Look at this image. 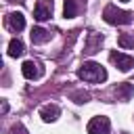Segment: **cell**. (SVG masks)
<instances>
[{"instance_id":"6","label":"cell","mask_w":134,"mask_h":134,"mask_svg":"<svg viewBox=\"0 0 134 134\" xmlns=\"http://www.w3.org/2000/svg\"><path fill=\"white\" fill-rule=\"evenodd\" d=\"M21 71H23V75H25L27 80H38V77H42V73H44V69H42L38 63H34V61H25L23 67H21Z\"/></svg>"},{"instance_id":"15","label":"cell","mask_w":134,"mask_h":134,"mask_svg":"<svg viewBox=\"0 0 134 134\" xmlns=\"http://www.w3.org/2000/svg\"><path fill=\"white\" fill-rule=\"evenodd\" d=\"M73 98H77L75 103H86V100H88V94H86V92H75Z\"/></svg>"},{"instance_id":"14","label":"cell","mask_w":134,"mask_h":134,"mask_svg":"<svg viewBox=\"0 0 134 134\" xmlns=\"http://www.w3.org/2000/svg\"><path fill=\"white\" fill-rule=\"evenodd\" d=\"M117 42H119V46H124V48H132V46H134V36H128V34H121Z\"/></svg>"},{"instance_id":"7","label":"cell","mask_w":134,"mask_h":134,"mask_svg":"<svg viewBox=\"0 0 134 134\" xmlns=\"http://www.w3.org/2000/svg\"><path fill=\"white\" fill-rule=\"evenodd\" d=\"M6 27L10 31H21L25 27V17L21 13H8L6 15Z\"/></svg>"},{"instance_id":"17","label":"cell","mask_w":134,"mask_h":134,"mask_svg":"<svg viewBox=\"0 0 134 134\" xmlns=\"http://www.w3.org/2000/svg\"><path fill=\"white\" fill-rule=\"evenodd\" d=\"M8 2H25V0H8Z\"/></svg>"},{"instance_id":"10","label":"cell","mask_w":134,"mask_h":134,"mask_svg":"<svg viewBox=\"0 0 134 134\" xmlns=\"http://www.w3.org/2000/svg\"><path fill=\"white\" fill-rule=\"evenodd\" d=\"M59 107L57 105H46V107H42L40 109V115H42V119L44 121H54L57 117H59Z\"/></svg>"},{"instance_id":"9","label":"cell","mask_w":134,"mask_h":134,"mask_svg":"<svg viewBox=\"0 0 134 134\" xmlns=\"http://www.w3.org/2000/svg\"><path fill=\"white\" fill-rule=\"evenodd\" d=\"M50 40V31L44 29V27H34L31 29V42L34 44H44Z\"/></svg>"},{"instance_id":"3","label":"cell","mask_w":134,"mask_h":134,"mask_svg":"<svg viewBox=\"0 0 134 134\" xmlns=\"http://www.w3.org/2000/svg\"><path fill=\"white\" fill-rule=\"evenodd\" d=\"M111 130V124L107 117H92L90 124H88V134H109Z\"/></svg>"},{"instance_id":"16","label":"cell","mask_w":134,"mask_h":134,"mask_svg":"<svg viewBox=\"0 0 134 134\" xmlns=\"http://www.w3.org/2000/svg\"><path fill=\"white\" fill-rule=\"evenodd\" d=\"M10 134H27V130L23 126H13L10 128Z\"/></svg>"},{"instance_id":"4","label":"cell","mask_w":134,"mask_h":134,"mask_svg":"<svg viewBox=\"0 0 134 134\" xmlns=\"http://www.w3.org/2000/svg\"><path fill=\"white\" fill-rule=\"evenodd\" d=\"M50 15H52V0H38V4L34 8V17L38 21H46V19H50Z\"/></svg>"},{"instance_id":"18","label":"cell","mask_w":134,"mask_h":134,"mask_svg":"<svg viewBox=\"0 0 134 134\" xmlns=\"http://www.w3.org/2000/svg\"><path fill=\"white\" fill-rule=\"evenodd\" d=\"M121 2H128V0H121Z\"/></svg>"},{"instance_id":"12","label":"cell","mask_w":134,"mask_h":134,"mask_svg":"<svg viewBox=\"0 0 134 134\" xmlns=\"http://www.w3.org/2000/svg\"><path fill=\"white\" fill-rule=\"evenodd\" d=\"M23 52H25L23 42H21V40H17V38H15V40H10V44H8V54H10V57H21Z\"/></svg>"},{"instance_id":"13","label":"cell","mask_w":134,"mask_h":134,"mask_svg":"<svg viewBox=\"0 0 134 134\" xmlns=\"http://www.w3.org/2000/svg\"><path fill=\"white\" fill-rule=\"evenodd\" d=\"M75 13H77V0H65V8H63L65 19L75 17Z\"/></svg>"},{"instance_id":"1","label":"cell","mask_w":134,"mask_h":134,"mask_svg":"<svg viewBox=\"0 0 134 134\" xmlns=\"http://www.w3.org/2000/svg\"><path fill=\"white\" fill-rule=\"evenodd\" d=\"M77 75L84 82H105L107 80V71L98 65V63H84L77 71Z\"/></svg>"},{"instance_id":"5","label":"cell","mask_w":134,"mask_h":134,"mask_svg":"<svg viewBox=\"0 0 134 134\" xmlns=\"http://www.w3.org/2000/svg\"><path fill=\"white\" fill-rule=\"evenodd\" d=\"M111 61H113L121 71H130V69H132V65H134V57L121 54V52H117V50H113V52H111Z\"/></svg>"},{"instance_id":"11","label":"cell","mask_w":134,"mask_h":134,"mask_svg":"<svg viewBox=\"0 0 134 134\" xmlns=\"http://www.w3.org/2000/svg\"><path fill=\"white\" fill-rule=\"evenodd\" d=\"M113 92H115V96H117L119 100H128V98L134 94V86H132V84H119Z\"/></svg>"},{"instance_id":"8","label":"cell","mask_w":134,"mask_h":134,"mask_svg":"<svg viewBox=\"0 0 134 134\" xmlns=\"http://www.w3.org/2000/svg\"><path fill=\"white\" fill-rule=\"evenodd\" d=\"M100 44H103V36H100V34H90V38H88V44H86L84 52H86V54H94V52H98V50H100Z\"/></svg>"},{"instance_id":"2","label":"cell","mask_w":134,"mask_h":134,"mask_svg":"<svg viewBox=\"0 0 134 134\" xmlns=\"http://www.w3.org/2000/svg\"><path fill=\"white\" fill-rule=\"evenodd\" d=\"M132 13H128V10H119V8H115L113 4H109V6H105V10H103V19L109 23V25H126V23H130L132 21Z\"/></svg>"}]
</instances>
